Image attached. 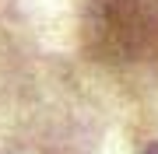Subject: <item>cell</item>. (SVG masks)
I'll return each mask as SVG.
<instances>
[{
  "label": "cell",
  "mask_w": 158,
  "mask_h": 154,
  "mask_svg": "<svg viewBox=\"0 0 158 154\" xmlns=\"http://www.w3.org/2000/svg\"><path fill=\"white\" fill-rule=\"evenodd\" d=\"M85 42L116 67L158 63V0H85Z\"/></svg>",
  "instance_id": "cell-1"
}]
</instances>
